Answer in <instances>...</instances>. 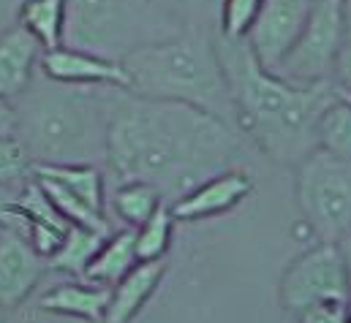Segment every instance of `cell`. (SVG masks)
Wrapping results in <instances>:
<instances>
[{
  "label": "cell",
  "mask_w": 351,
  "mask_h": 323,
  "mask_svg": "<svg viewBox=\"0 0 351 323\" xmlns=\"http://www.w3.org/2000/svg\"><path fill=\"white\" fill-rule=\"evenodd\" d=\"M106 166L117 182H147L167 204L232 171L240 133L223 120L177 101L106 87Z\"/></svg>",
  "instance_id": "1"
},
{
  "label": "cell",
  "mask_w": 351,
  "mask_h": 323,
  "mask_svg": "<svg viewBox=\"0 0 351 323\" xmlns=\"http://www.w3.org/2000/svg\"><path fill=\"white\" fill-rule=\"evenodd\" d=\"M218 55L232 90L237 133L248 136L269 161L300 166L319 150V120L335 98V84H289L264 71L248 41L218 33Z\"/></svg>",
  "instance_id": "2"
},
{
  "label": "cell",
  "mask_w": 351,
  "mask_h": 323,
  "mask_svg": "<svg viewBox=\"0 0 351 323\" xmlns=\"http://www.w3.org/2000/svg\"><path fill=\"white\" fill-rule=\"evenodd\" d=\"M14 106L16 139L33 163H106V87H77L36 74L33 84L14 101Z\"/></svg>",
  "instance_id": "3"
},
{
  "label": "cell",
  "mask_w": 351,
  "mask_h": 323,
  "mask_svg": "<svg viewBox=\"0 0 351 323\" xmlns=\"http://www.w3.org/2000/svg\"><path fill=\"white\" fill-rule=\"evenodd\" d=\"M120 63L131 77V92L188 103L237 131L234 101L221 66L215 27H182L177 36L131 49Z\"/></svg>",
  "instance_id": "4"
},
{
  "label": "cell",
  "mask_w": 351,
  "mask_h": 323,
  "mask_svg": "<svg viewBox=\"0 0 351 323\" xmlns=\"http://www.w3.org/2000/svg\"><path fill=\"white\" fill-rule=\"evenodd\" d=\"M297 207L319 242L351 231V163L322 150L297 166Z\"/></svg>",
  "instance_id": "5"
},
{
  "label": "cell",
  "mask_w": 351,
  "mask_h": 323,
  "mask_svg": "<svg viewBox=\"0 0 351 323\" xmlns=\"http://www.w3.org/2000/svg\"><path fill=\"white\" fill-rule=\"evenodd\" d=\"M351 277L335 242H319L300 253L280 277V305L300 315L316 305L349 302Z\"/></svg>",
  "instance_id": "6"
},
{
  "label": "cell",
  "mask_w": 351,
  "mask_h": 323,
  "mask_svg": "<svg viewBox=\"0 0 351 323\" xmlns=\"http://www.w3.org/2000/svg\"><path fill=\"white\" fill-rule=\"evenodd\" d=\"M346 38L349 36H346L341 0H319L302 36L283 57L275 77L300 87L332 81V68Z\"/></svg>",
  "instance_id": "7"
},
{
  "label": "cell",
  "mask_w": 351,
  "mask_h": 323,
  "mask_svg": "<svg viewBox=\"0 0 351 323\" xmlns=\"http://www.w3.org/2000/svg\"><path fill=\"white\" fill-rule=\"evenodd\" d=\"M139 5L134 0H69L66 47L109 57L117 49L120 60L128 55L125 36L139 25Z\"/></svg>",
  "instance_id": "8"
},
{
  "label": "cell",
  "mask_w": 351,
  "mask_h": 323,
  "mask_svg": "<svg viewBox=\"0 0 351 323\" xmlns=\"http://www.w3.org/2000/svg\"><path fill=\"white\" fill-rule=\"evenodd\" d=\"M319 0H264L248 33V47L264 71L275 74L283 57L302 36Z\"/></svg>",
  "instance_id": "9"
},
{
  "label": "cell",
  "mask_w": 351,
  "mask_h": 323,
  "mask_svg": "<svg viewBox=\"0 0 351 323\" xmlns=\"http://www.w3.org/2000/svg\"><path fill=\"white\" fill-rule=\"evenodd\" d=\"M49 269L47 258L14 229H0V310L19 307Z\"/></svg>",
  "instance_id": "10"
},
{
  "label": "cell",
  "mask_w": 351,
  "mask_h": 323,
  "mask_svg": "<svg viewBox=\"0 0 351 323\" xmlns=\"http://www.w3.org/2000/svg\"><path fill=\"white\" fill-rule=\"evenodd\" d=\"M41 74L63 84H77V87L131 90V77L125 74L120 60L85 52V49H74L66 44L41 55Z\"/></svg>",
  "instance_id": "11"
},
{
  "label": "cell",
  "mask_w": 351,
  "mask_h": 323,
  "mask_svg": "<svg viewBox=\"0 0 351 323\" xmlns=\"http://www.w3.org/2000/svg\"><path fill=\"white\" fill-rule=\"evenodd\" d=\"M254 190V179L237 168L223 171L207 182H202L199 188H193L188 196L177 198L172 207L175 220L182 223H193V220H207L215 215H226L234 207H240Z\"/></svg>",
  "instance_id": "12"
},
{
  "label": "cell",
  "mask_w": 351,
  "mask_h": 323,
  "mask_svg": "<svg viewBox=\"0 0 351 323\" xmlns=\"http://www.w3.org/2000/svg\"><path fill=\"white\" fill-rule=\"evenodd\" d=\"M41 44L25 30L11 27L0 36V98L16 101L36 79Z\"/></svg>",
  "instance_id": "13"
},
{
  "label": "cell",
  "mask_w": 351,
  "mask_h": 323,
  "mask_svg": "<svg viewBox=\"0 0 351 323\" xmlns=\"http://www.w3.org/2000/svg\"><path fill=\"white\" fill-rule=\"evenodd\" d=\"M164 274H167V263L164 261H142V263H136V269L112 288L104 323L134 321L145 310V305L153 299V294L158 291Z\"/></svg>",
  "instance_id": "14"
},
{
  "label": "cell",
  "mask_w": 351,
  "mask_h": 323,
  "mask_svg": "<svg viewBox=\"0 0 351 323\" xmlns=\"http://www.w3.org/2000/svg\"><path fill=\"white\" fill-rule=\"evenodd\" d=\"M109 288L93 285V283H63L47 291L38 299V307L52 313V315H66V318H80L90 323H104L106 307H109Z\"/></svg>",
  "instance_id": "15"
},
{
  "label": "cell",
  "mask_w": 351,
  "mask_h": 323,
  "mask_svg": "<svg viewBox=\"0 0 351 323\" xmlns=\"http://www.w3.org/2000/svg\"><path fill=\"white\" fill-rule=\"evenodd\" d=\"M136 263H142L136 255V234H134V229H125V231L112 234L104 242L82 280L112 291L123 277H128L136 269Z\"/></svg>",
  "instance_id": "16"
},
{
  "label": "cell",
  "mask_w": 351,
  "mask_h": 323,
  "mask_svg": "<svg viewBox=\"0 0 351 323\" xmlns=\"http://www.w3.org/2000/svg\"><path fill=\"white\" fill-rule=\"evenodd\" d=\"M30 177L49 179L77 198H82L88 207L104 215V174L98 166L77 163V166H52V163H33Z\"/></svg>",
  "instance_id": "17"
},
{
  "label": "cell",
  "mask_w": 351,
  "mask_h": 323,
  "mask_svg": "<svg viewBox=\"0 0 351 323\" xmlns=\"http://www.w3.org/2000/svg\"><path fill=\"white\" fill-rule=\"evenodd\" d=\"M66 19L69 0H22L19 5V27H25L41 44L44 52L63 47Z\"/></svg>",
  "instance_id": "18"
},
{
  "label": "cell",
  "mask_w": 351,
  "mask_h": 323,
  "mask_svg": "<svg viewBox=\"0 0 351 323\" xmlns=\"http://www.w3.org/2000/svg\"><path fill=\"white\" fill-rule=\"evenodd\" d=\"M109 237L106 234H98V231H90V229H82V226H71L63 244H60V250L47 263L55 272H69V274H74V277L82 280L85 272H88V266L93 263V258L98 255V250L104 247V242Z\"/></svg>",
  "instance_id": "19"
},
{
  "label": "cell",
  "mask_w": 351,
  "mask_h": 323,
  "mask_svg": "<svg viewBox=\"0 0 351 323\" xmlns=\"http://www.w3.org/2000/svg\"><path fill=\"white\" fill-rule=\"evenodd\" d=\"M161 204H164V196L153 185H147V182H123L112 193V209H114V215L128 229H134V231L139 226H145L158 212Z\"/></svg>",
  "instance_id": "20"
},
{
  "label": "cell",
  "mask_w": 351,
  "mask_h": 323,
  "mask_svg": "<svg viewBox=\"0 0 351 323\" xmlns=\"http://www.w3.org/2000/svg\"><path fill=\"white\" fill-rule=\"evenodd\" d=\"M319 150L351 163V103L335 92L319 120Z\"/></svg>",
  "instance_id": "21"
},
{
  "label": "cell",
  "mask_w": 351,
  "mask_h": 323,
  "mask_svg": "<svg viewBox=\"0 0 351 323\" xmlns=\"http://www.w3.org/2000/svg\"><path fill=\"white\" fill-rule=\"evenodd\" d=\"M175 215H172V207L164 201L158 207V212L145 223L139 226L134 234H136V255L139 261H164L169 244H172V231H175Z\"/></svg>",
  "instance_id": "22"
},
{
  "label": "cell",
  "mask_w": 351,
  "mask_h": 323,
  "mask_svg": "<svg viewBox=\"0 0 351 323\" xmlns=\"http://www.w3.org/2000/svg\"><path fill=\"white\" fill-rule=\"evenodd\" d=\"M161 11H169L177 16L180 27H215L221 22V5L223 0H150Z\"/></svg>",
  "instance_id": "23"
},
{
  "label": "cell",
  "mask_w": 351,
  "mask_h": 323,
  "mask_svg": "<svg viewBox=\"0 0 351 323\" xmlns=\"http://www.w3.org/2000/svg\"><path fill=\"white\" fill-rule=\"evenodd\" d=\"M262 3L264 0H223L218 33L229 41L248 38V33H251L259 11H262Z\"/></svg>",
  "instance_id": "24"
},
{
  "label": "cell",
  "mask_w": 351,
  "mask_h": 323,
  "mask_svg": "<svg viewBox=\"0 0 351 323\" xmlns=\"http://www.w3.org/2000/svg\"><path fill=\"white\" fill-rule=\"evenodd\" d=\"M33 161L19 139H0V185L22 188L30 179Z\"/></svg>",
  "instance_id": "25"
},
{
  "label": "cell",
  "mask_w": 351,
  "mask_h": 323,
  "mask_svg": "<svg viewBox=\"0 0 351 323\" xmlns=\"http://www.w3.org/2000/svg\"><path fill=\"white\" fill-rule=\"evenodd\" d=\"M16 201H19V188L0 185V229H14L19 234H27V223L16 209Z\"/></svg>",
  "instance_id": "26"
},
{
  "label": "cell",
  "mask_w": 351,
  "mask_h": 323,
  "mask_svg": "<svg viewBox=\"0 0 351 323\" xmlns=\"http://www.w3.org/2000/svg\"><path fill=\"white\" fill-rule=\"evenodd\" d=\"M297 323H349V307H346V302L316 305V307L300 313Z\"/></svg>",
  "instance_id": "27"
},
{
  "label": "cell",
  "mask_w": 351,
  "mask_h": 323,
  "mask_svg": "<svg viewBox=\"0 0 351 323\" xmlns=\"http://www.w3.org/2000/svg\"><path fill=\"white\" fill-rule=\"evenodd\" d=\"M332 84H335L338 92L351 95V38L343 41V47L338 52V60H335V68H332Z\"/></svg>",
  "instance_id": "28"
},
{
  "label": "cell",
  "mask_w": 351,
  "mask_h": 323,
  "mask_svg": "<svg viewBox=\"0 0 351 323\" xmlns=\"http://www.w3.org/2000/svg\"><path fill=\"white\" fill-rule=\"evenodd\" d=\"M16 139V106L14 101L0 98V139Z\"/></svg>",
  "instance_id": "29"
},
{
  "label": "cell",
  "mask_w": 351,
  "mask_h": 323,
  "mask_svg": "<svg viewBox=\"0 0 351 323\" xmlns=\"http://www.w3.org/2000/svg\"><path fill=\"white\" fill-rule=\"evenodd\" d=\"M335 244H338V250H341V255H343V263H346L349 277H351V231H346Z\"/></svg>",
  "instance_id": "30"
},
{
  "label": "cell",
  "mask_w": 351,
  "mask_h": 323,
  "mask_svg": "<svg viewBox=\"0 0 351 323\" xmlns=\"http://www.w3.org/2000/svg\"><path fill=\"white\" fill-rule=\"evenodd\" d=\"M341 11H343V22H346V36L351 38V0H341Z\"/></svg>",
  "instance_id": "31"
},
{
  "label": "cell",
  "mask_w": 351,
  "mask_h": 323,
  "mask_svg": "<svg viewBox=\"0 0 351 323\" xmlns=\"http://www.w3.org/2000/svg\"><path fill=\"white\" fill-rule=\"evenodd\" d=\"M335 92H338V90H335ZM338 95H341V98H346V101L351 103V95H346V92H338Z\"/></svg>",
  "instance_id": "32"
},
{
  "label": "cell",
  "mask_w": 351,
  "mask_h": 323,
  "mask_svg": "<svg viewBox=\"0 0 351 323\" xmlns=\"http://www.w3.org/2000/svg\"><path fill=\"white\" fill-rule=\"evenodd\" d=\"M346 307H349V323H351V294H349V302H346Z\"/></svg>",
  "instance_id": "33"
},
{
  "label": "cell",
  "mask_w": 351,
  "mask_h": 323,
  "mask_svg": "<svg viewBox=\"0 0 351 323\" xmlns=\"http://www.w3.org/2000/svg\"><path fill=\"white\" fill-rule=\"evenodd\" d=\"M0 323H3V321H0Z\"/></svg>",
  "instance_id": "34"
}]
</instances>
